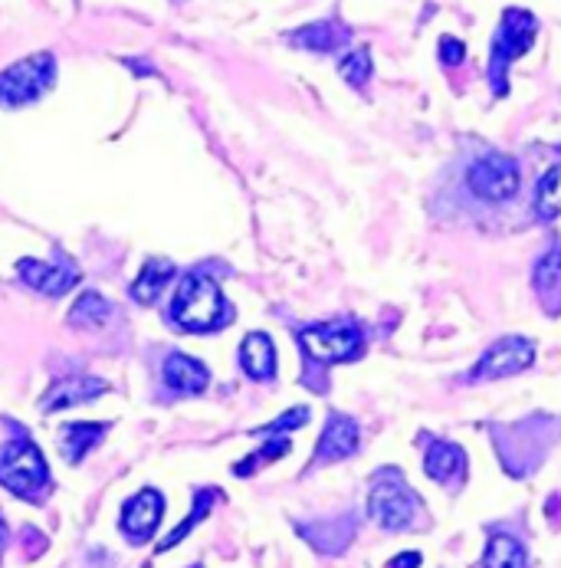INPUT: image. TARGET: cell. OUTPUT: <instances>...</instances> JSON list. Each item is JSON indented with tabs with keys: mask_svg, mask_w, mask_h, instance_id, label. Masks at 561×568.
Segmentation results:
<instances>
[{
	"mask_svg": "<svg viewBox=\"0 0 561 568\" xmlns=\"http://www.w3.org/2000/svg\"><path fill=\"white\" fill-rule=\"evenodd\" d=\"M536 33H539V23L529 10H506L502 13V23L496 30V43H492V82H496V92H506V67L512 60H519L522 53H529V47L536 43Z\"/></svg>",
	"mask_w": 561,
	"mask_h": 568,
	"instance_id": "3",
	"label": "cell"
},
{
	"mask_svg": "<svg viewBox=\"0 0 561 568\" xmlns=\"http://www.w3.org/2000/svg\"><path fill=\"white\" fill-rule=\"evenodd\" d=\"M293 40H296L299 47H306V50L328 53V50H335V47L345 40V30H341L338 23H332V20H322V23H313V27L299 30Z\"/></svg>",
	"mask_w": 561,
	"mask_h": 568,
	"instance_id": "19",
	"label": "cell"
},
{
	"mask_svg": "<svg viewBox=\"0 0 561 568\" xmlns=\"http://www.w3.org/2000/svg\"><path fill=\"white\" fill-rule=\"evenodd\" d=\"M102 392H105V385L99 378H67V382L50 385V392L43 395L40 407L43 410H63V407L85 405V402L99 398Z\"/></svg>",
	"mask_w": 561,
	"mask_h": 568,
	"instance_id": "13",
	"label": "cell"
},
{
	"mask_svg": "<svg viewBox=\"0 0 561 568\" xmlns=\"http://www.w3.org/2000/svg\"><path fill=\"white\" fill-rule=\"evenodd\" d=\"M559 286H561V250H552V253H545V256L536 263V290H539L545 300H552Z\"/></svg>",
	"mask_w": 561,
	"mask_h": 568,
	"instance_id": "22",
	"label": "cell"
},
{
	"mask_svg": "<svg viewBox=\"0 0 561 568\" xmlns=\"http://www.w3.org/2000/svg\"><path fill=\"white\" fill-rule=\"evenodd\" d=\"M0 539H3V526H0Z\"/></svg>",
	"mask_w": 561,
	"mask_h": 568,
	"instance_id": "29",
	"label": "cell"
},
{
	"mask_svg": "<svg viewBox=\"0 0 561 568\" xmlns=\"http://www.w3.org/2000/svg\"><path fill=\"white\" fill-rule=\"evenodd\" d=\"M440 60H443L447 67L460 63V60H463V43L453 40V37H443V40H440Z\"/></svg>",
	"mask_w": 561,
	"mask_h": 568,
	"instance_id": "27",
	"label": "cell"
},
{
	"mask_svg": "<svg viewBox=\"0 0 561 568\" xmlns=\"http://www.w3.org/2000/svg\"><path fill=\"white\" fill-rule=\"evenodd\" d=\"M171 276H174V263H171V260H164V256L149 260L145 270H142V276H139L135 286H132V296H135L139 303H155Z\"/></svg>",
	"mask_w": 561,
	"mask_h": 568,
	"instance_id": "17",
	"label": "cell"
},
{
	"mask_svg": "<svg viewBox=\"0 0 561 568\" xmlns=\"http://www.w3.org/2000/svg\"><path fill=\"white\" fill-rule=\"evenodd\" d=\"M20 276L27 280V286H33L43 296H63L67 290L76 286L80 270L70 263L67 253H57V263H40V260H20L17 263Z\"/></svg>",
	"mask_w": 561,
	"mask_h": 568,
	"instance_id": "9",
	"label": "cell"
},
{
	"mask_svg": "<svg viewBox=\"0 0 561 568\" xmlns=\"http://www.w3.org/2000/svg\"><path fill=\"white\" fill-rule=\"evenodd\" d=\"M53 57L50 53H37L23 63H13L10 70L0 73V105H23L40 99L50 85H53Z\"/></svg>",
	"mask_w": 561,
	"mask_h": 568,
	"instance_id": "5",
	"label": "cell"
},
{
	"mask_svg": "<svg viewBox=\"0 0 561 568\" xmlns=\"http://www.w3.org/2000/svg\"><path fill=\"white\" fill-rule=\"evenodd\" d=\"M358 450V424L351 417H341L335 414L325 427L319 440V450H316V460L319 464H332V460H341V457H351Z\"/></svg>",
	"mask_w": 561,
	"mask_h": 568,
	"instance_id": "11",
	"label": "cell"
},
{
	"mask_svg": "<svg viewBox=\"0 0 561 568\" xmlns=\"http://www.w3.org/2000/svg\"><path fill=\"white\" fill-rule=\"evenodd\" d=\"M299 342L306 348L309 358H316L322 365H335V362H351L361 355L365 348V335L361 328L348 320L328 325H313L306 332H299Z\"/></svg>",
	"mask_w": 561,
	"mask_h": 568,
	"instance_id": "4",
	"label": "cell"
},
{
	"mask_svg": "<svg viewBox=\"0 0 561 568\" xmlns=\"http://www.w3.org/2000/svg\"><path fill=\"white\" fill-rule=\"evenodd\" d=\"M306 420H309V410H306V407H296V410H289L286 417H279L276 424L263 427V430H273V434H276V430H286V427H303Z\"/></svg>",
	"mask_w": 561,
	"mask_h": 568,
	"instance_id": "26",
	"label": "cell"
},
{
	"mask_svg": "<svg viewBox=\"0 0 561 568\" xmlns=\"http://www.w3.org/2000/svg\"><path fill=\"white\" fill-rule=\"evenodd\" d=\"M211 375L207 368L197 362V358H187V355H171L164 362V385L171 392H181V395H201L207 388Z\"/></svg>",
	"mask_w": 561,
	"mask_h": 568,
	"instance_id": "12",
	"label": "cell"
},
{
	"mask_svg": "<svg viewBox=\"0 0 561 568\" xmlns=\"http://www.w3.org/2000/svg\"><path fill=\"white\" fill-rule=\"evenodd\" d=\"M424 470H427V477H434L437 484H453V480H460V477H463V470H467V457H463V450H460V447L437 440V444H430V450H427Z\"/></svg>",
	"mask_w": 561,
	"mask_h": 568,
	"instance_id": "15",
	"label": "cell"
},
{
	"mask_svg": "<svg viewBox=\"0 0 561 568\" xmlns=\"http://www.w3.org/2000/svg\"><path fill=\"white\" fill-rule=\"evenodd\" d=\"M480 568H526V549L512 536H492Z\"/></svg>",
	"mask_w": 561,
	"mask_h": 568,
	"instance_id": "18",
	"label": "cell"
},
{
	"mask_svg": "<svg viewBox=\"0 0 561 568\" xmlns=\"http://www.w3.org/2000/svg\"><path fill=\"white\" fill-rule=\"evenodd\" d=\"M532 362H536V345L522 335H509V338H499L482 355L477 368L470 372V378H506V375L529 368Z\"/></svg>",
	"mask_w": 561,
	"mask_h": 568,
	"instance_id": "8",
	"label": "cell"
},
{
	"mask_svg": "<svg viewBox=\"0 0 561 568\" xmlns=\"http://www.w3.org/2000/svg\"><path fill=\"white\" fill-rule=\"evenodd\" d=\"M341 80L351 82L355 89H361L365 82L371 80V53L365 50V47H358L355 53H348L345 60H341Z\"/></svg>",
	"mask_w": 561,
	"mask_h": 568,
	"instance_id": "23",
	"label": "cell"
},
{
	"mask_svg": "<svg viewBox=\"0 0 561 568\" xmlns=\"http://www.w3.org/2000/svg\"><path fill=\"white\" fill-rule=\"evenodd\" d=\"M286 450H289V440H276V444H269L266 450H259L256 457H249L243 467H237V474H241V477H246L253 467H259V464H266V460H276V457H283Z\"/></svg>",
	"mask_w": 561,
	"mask_h": 568,
	"instance_id": "25",
	"label": "cell"
},
{
	"mask_svg": "<svg viewBox=\"0 0 561 568\" xmlns=\"http://www.w3.org/2000/svg\"><path fill=\"white\" fill-rule=\"evenodd\" d=\"M368 513L385 529H404V526H410V519L417 513V496L410 493V487L395 470H385L371 487Z\"/></svg>",
	"mask_w": 561,
	"mask_h": 568,
	"instance_id": "6",
	"label": "cell"
},
{
	"mask_svg": "<svg viewBox=\"0 0 561 568\" xmlns=\"http://www.w3.org/2000/svg\"><path fill=\"white\" fill-rule=\"evenodd\" d=\"M105 434V424H67L60 430V447H63V457L70 464H80L85 457L89 447L99 444V437Z\"/></svg>",
	"mask_w": 561,
	"mask_h": 568,
	"instance_id": "16",
	"label": "cell"
},
{
	"mask_svg": "<svg viewBox=\"0 0 561 568\" xmlns=\"http://www.w3.org/2000/svg\"><path fill=\"white\" fill-rule=\"evenodd\" d=\"M241 365H243V372H246L249 378H256V382L273 378V372H276V348H273L269 335H263V332H249V335L243 338Z\"/></svg>",
	"mask_w": 561,
	"mask_h": 568,
	"instance_id": "14",
	"label": "cell"
},
{
	"mask_svg": "<svg viewBox=\"0 0 561 568\" xmlns=\"http://www.w3.org/2000/svg\"><path fill=\"white\" fill-rule=\"evenodd\" d=\"M161 513H164V499H161L159 489H142L139 496H132L122 509V532L139 546V542H149L155 536L161 523Z\"/></svg>",
	"mask_w": 561,
	"mask_h": 568,
	"instance_id": "10",
	"label": "cell"
},
{
	"mask_svg": "<svg viewBox=\"0 0 561 568\" xmlns=\"http://www.w3.org/2000/svg\"><path fill=\"white\" fill-rule=\"evenodd\" d=\"M0 484L17 496H37L50 484V470L33 440H10L0 450Z\"/></svg>",
	"mask_w": 561,
	"mask_h": 568,
	"instance_id": "2",
	"label": "cell"
},
{
	"mask_svg": "<svg viewBox=\"0 0 561 568\" xmlns=\"http://www.w3.org/2000/svg\"><path fill=\"white\" fill-rule=\"evenodd\" d=\"M214 496H217L214 489H211V493H201V496H197V506H194V513H191V516H187V519H184V523H181V526H177V529H174V532H171L167 539H164V542H161L159 552H167L171 546H177V542H181V539H184V536H187V532H191V529H194V526H197V523H201L204 516H207V509H211Z\"/></svg>",
	"mask_w": 561,
	"mask_h": 568,
	"instance_id": "24",
	"label": "cell"
},
{
	"mask_svg": "<svg viewBox=\"0 0 561 568\" xmlns=\"http://www.w3.org/2000/svg\"><path fill=\"white\" fill-rule=\"evenodd\" d=\"M171 320L187 332H211L217 325L231 323V310L221 296L217 280H211L204 273H191L187 280H181V286L174 293Z\"/></svg>",
	"mask_w": 561,
	"mask_h": 568,
	"instance_id": "1",
	"label": "cell"
},
{
	"mask_svg": "<svg viewBox=\"0 0 561 568\" xmlns=\"http://www.w3.org/2000/svg\"><path fill=\"white\" fill-rule=\"evenodd\" d=\"M109 316H112V310H109V303L99 296V293H85L80 303H76V310L70 313V323L73 325H105L109 323Z\"/></svg>",
	"mask_w": 561,
	"mask_h": 568,
	"instance_id": "21",
	"label": "cell"
},
{
	"mask_svg": "<svg viewBox=\"0 0 561 568\" xmlns=\"http://www.w3.org/2000/svg\"><path fill=\"white\" fill-rule=\"evenodd\" d=\"M467 181L477 197L489 201V204H502V201L516 197V191H519V164L502 152H486L482 159L470 164Z\"/></svg>",
	"mask_w": 561,
	"mask_h": 568,
	"instance_id": "7",
	"label": "cell"
},
{
	"mask_svg": "<svg viewBox=\"0 0 561 568\" xmlns=\"http://www.w3.org/2000/svg\"><path fill=\"white\" fill-rule=\"evenodd\" d=\"M417 566H420V556H417V552H407V556H398V559H395L388 568H417Z\"/></svg>",
	"mask_w": 561,
	"mask_h": 568,
	"instance_id": "28",
	"label": "cell"
},
{
	"mask_svg": "<svg viewBox=\"0 0 561 568\" xmlns=\"http://www.w3.org/2000/svg\"><path fill=\"white\" fill-rule=\"evenodd\" d=\"M536 214L542 221H555L561 217V168H552L536 191Z\"/></svg>",
	"mask_w": 561,
	"mask_h": 568,
	"instance_id": "20",
	"label": "cell"
}]
</instances>
